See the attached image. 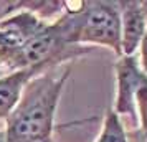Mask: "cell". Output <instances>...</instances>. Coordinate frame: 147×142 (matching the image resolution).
<instances>
[{"label": "cell", "mask_w": 147, "mask_h": 142, "mask_svg": "<svg viewBox=\"0 0 147 142\" xmlns=\"http://www.w3.org/2000/svg\"><path fill=\"white\" fill-rule=\"evenodd\" d=\"M96 142H129L127 131L121 122V116L114 109H109L106 112L102 129H101Z\"/></svg>", "instance_id": "7"}, {"label": "cell", "mask_w": 147, "mask_h": 142, "mask_svg": "<svg viewBox=\"0 0 147 142\" xmlns=\"http://www.w3.org/2000/svg\"><path fill=\"white\" fill-rule=\"evenodd\" d=\"M43 75L36 69H18L0 78V119H7L22 98V93L35 76Z\"/></svg>", "instance_id": "6"}, {"label": "cell", "mask_w": 147, "mask_h": 142, "mask_svg": "<svg viewBox=\"0 0 147 142\" xmlns=\"http://www.w3.org/2000/svg\"><path fill=\"white\" fill-rule=\"evenodd\" d=\"M147 73L142 69L139 58L121 56L116 63V101L114 111L119 116L136 114V93Z\"/></svg>", "instance_id": "4"}, {"label": "cell", "mask_w": 147, "mask_h": 142, "mask_svg": "<svg viewBox=\"0 0 147 142\" xmlns=\"http://www.w3.org/2000/svg\"><path fill=\"white\" fill-rule=\"evenodd\" d=\"M0 142H7L5 141V131H0Z\"/></svg>", "instance_id": "10"}, {"label": "cell", "mask_w": 147, "mask_h": 142, "mask_svg": "<svg viewBox=\"0 0 147 142\" xmlns=\"http://www.w3.org/2000/svg\"><path fill=\"white\" fill-rule=\"evenodd\" d=\"M91 51V46L68 43L63 38L58 25L51 22L17 50L7 65V71L12 73L18 69H36L38 73H47L51 68L78 60Z\"/></svg>", "instance_id": "3"}, {"label": "cell", "mask_w": 147, "mask_h": 142, "mask_svg": "<svg viewBox=\"0 0 147 142\" xmlns=\"http://www.w3.org/2000/svg\"><path fill=\"white\" fill-rule=\"evenodd\" d=\"M3 75H7V69H5V68H3L2 65H0V78H2Z\"/></svg>", "instance_id": "11"}, {"label": "cell", "mask_w": 147, "mask_h": 142, "mask_svg": "<svg viewBox=\"0 0 147 142\" xmlns=\"http://www.w3.org/2000/svg\"><path fill=\"white\" fill-rule=\"evenodd\" d=\"M121 13V51L122 56H134L147 33V17L142 2H117Z\"/></svg>", "instance_id": "5"}, {"label": "cell", "mask_w": 147, "mask_h": 142, "mask_svg": "<svg viewBox=\"0 0 147 142\" xmlns=\"http://www.w3.org/2000/svg\"><path fill=\"white\" fill-rule=\"evenodd\" d=\"M139 50H140L139 63H140V66H142V69L147 73V33L144 36V40H142V45H140Z\"/></svg>", "instance_id": "9"}, {"label": "cell", "mask_w": 147, "mask_h": 142, "mask_svg": "<svg viewBox=\"0 0 147 142\" xmlns=\"http://www.w3.org/2000/svg\"><path fill=\"white\" fill-rule=\"evenodd\" d=\"M58 25L63 38L71 45L81 46H106L117 56L121 51V13L117 2H80V7L58 17Z\"/></svg>", "instance_id": "2"}, {"label": "cell", "mask_w": 147, "mask_h": 142, "mask_svg": "<svg viewBox=\"0 0 147 142\" xmlns=\"http://www.w3.org/2000/svg\"><path fill=\"white\" fill-rule=\"evenodd\" d=\"M69 73L71 66H66L58 76L43 73L28 83L18 104L5 119V141L53 142L55 116Z\"/></svg>", "instance_id": "1"}, {"label": "cell", "mask_w": 147, "mask_h": 142, "mask_svg": "<svg viewBox=\"0 0 147 142\" xmlns=\"http://www.w3.org/2000/svg\"><path fill=\"white\" fill-rule=\"evenodd\" d=\"M127 137H129V142H147V131L146 129H131L127 132Z\"/></svg>", "instance_id": "8"}]
</instances>
